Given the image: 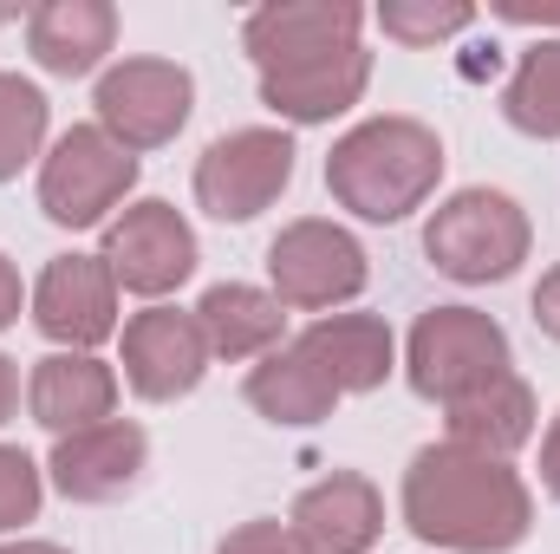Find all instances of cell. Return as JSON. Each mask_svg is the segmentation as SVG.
<instances>
[{
  "mask_svg": "<svg viewBox=\"0 0 560 554\" xmlns=\"http://www.w3.org/2000/svg\"><path fill=\"white\" fill-rule=\"evenodd\" d=\"M405 529L450 554H509L535 529V496L515 463L443 437L405 470Z\"/></svg>",
  "mask_w": 560,
  "mask_h": 554,
  "instance_id": "obj_1",
  "label": "cell"
},
{
  "mask_svg": "<svg viewBox=\"0 0 560 554\" xmlns=\"http://www.w3.org/2000/svg\"><path fill=\"white\" fill-rule=\"evenodd\" d=\"M436 183H443V138L405 112L365 118L326 150V189L359 222H405L436 196Z\"/></svg>",
  "mask_w": 560,
  "mask_h": 554,
  "instance_id": "obj_2",
  "label": "cell"
},
{
  "mask_svg": "<svg viewBox=\"0 0 560 554\" xmlns=\"http://www.w3.org/2000/svg\"><path fill=\"white\" fill-rule=\"evenodd\" d=\"M535 249V229H528V209L509 196V189H456L430 209L423 222V255L443 280H463V287H489V280H509Z\"/></svg>",
  "mask_w": 560,
  "mask_h": 554,
  "instance_id": "obj_3",
  "label": "cell"
},
{
  "mask_svg": "<svg viewBox=\"0 0 560 554\" xmlns=\"http://www.w3.org/2000/svg\"><path fill=\"white\" fill-rule=\"evenodd\" d=\"M509 372V333L482 307H430L405 339V379L430 405H456Z\"/></svg>",
  "mask_w": 560,
  "mask_h": 554,
  "instance_id": "obj_4",
  "label": "cell"
},
{
  "mask_svg": "<svg viewBox=\"0 0 560 554\" xmlns=\"http://www.w3.org/2000/svg\"><path fill=\"white\" fill-rule=\"evenodd\" d=\"M365 280H372V262H365L359 235L326 216H300L268 242V293L293 313H332V307L359 300Z\"/></svg>",
  "mask_w": 560,
  "mask_h": 554,
  "instance_id": "obj_5",
  "label": "cell"
},
{
  "mask_svg": "<svg viewBox=\"0 0 560 554\" xmlns=\"http://www.w3.org/2000/svg\"><path fill=\"white\" fill-rule=\"evenodd\" d=\"M138 189V157L112 143L98 125H72L39 157V209L59 229H98Z\"/></svg>",
  "mask_w": 560,
  "mask_h": 554,
  "instance_id": "obj_6",
  "label": "cell"
},
{
  "mask_svg": "<svg viewBox=\"0 0 560 554\" xmlns=\"http://www.w3.org/2000/svg\"><path fill=\"white\" fill-rule=\"evenodd\" d=\"M92 125L112 143H125L131 157L143 150H163L176 143V131L189 125L196 112V79L176 66V59H118L98 72V92H92Z\"/></svg>",
  "mask_w": 560,
  "mask_h": 554,
  "instance_id": "obj_7",
  "label": "cell"
},
{
  "mask_svg": "<svg viewBox=\"0 0 560 554\" xmlns=\"http://www.w3.org/2000/svg\"><path fill=\"white\" fill-rule=\"evenodd\" d=\"M293 138L280 125H248L229 131L196 157V209L215 222H255L261 209H275L293 183Z\"/></svg>",
  "mask_w": 560,
  "mask_h": 554,
  "instance_id": "obj_8",
  "label": "cell"
},
{
  "mask_svg": "<svg viewBox=\"0 0 560 554\" xmlns=\"http://www.w3.org/2000/svg\"><path fill=\"white\" fill-rule=\"evenodd\" d=\"M105 268L118 280V293H143V300H163L176 293L183 280L196 275V229L183 222L176 203L163 196H143L125 216L105 222Z\"/></svg>",
  "mask_w": 560,
  "mask_h": 554,
  "instance_id": "obj_9",
  "label": "cell"
},
{
  "mask_svg": "<svg viewBox=\"0 0 560 554\" xmlns=\"http://www.w3.org/2000/svg\"><path fill=\"white\" fill-rule=\"evenodd\" d=\"M33 326L59 353H98L118 339V280L105 255H52L33 280Z\"/></svg>",
  "mask_w": 560,
  "mask_h": 554,
  "instance_id": "obj_10",
  "label": "cell"
},
{
  "mask_svg": "<svg viewBox=\"0 0 560 554\" xmlns=\"http://www.w3.org/2000/svg\"><path fill=\"white\" fill-rule=\"evenodd\" d=\"M209 333H202V320L196 313H183V307H143L125 320V385L138 392L143 405H176V399H189L196 385H202V372H209Z\"/></svg>",
  "mask_w": 560,
  "mask_h": 554,
  "instance_id": "obj_11",
  "label": "cell"
},
{
  "mask_svg": "<svg viewBox=\"0 0 560 554\" xmlns=\"http://www.w3.org/2000/svg\"><path fill=\"white\" fill-rule=\"evenodd\" d=\"M359 26H365V7H352V0H268L242 20V46H248L255 72L275 79V72L359 46Z\"/></svg>",
  "mask_w": 560,
  "mask_h": 554,
  "instance_id": "obj_12",
  "label": "cell"
},
{
  "mask_svg": "<svg viewBox=\"0 0 560 554\" xmlns=\"http://www.w3.org/2000/svg\"><path fill=\"white\" fill-rule=\"evenodd\" d=\"M150 470V437L131 417H112V424H92V430H72V437H52V457H46V476L66 503H118L131 496Z\"/></svg>",
  "mask_w": 560,
  "mask_h": 554,
  "instance_id": "obj_13",
  "label": "cell"
},
{
  "mask_svg": "<svg viewBox=\"0 0 560 554\" xmlns=\"http://www.w3.org/2000/svg\"><path fill=\"white\" fill-rule=\"evenodd\" d=\"M287 535L300 554H372L385 535V496L359 470H332L306 483L287 509Z\"/></svg>",
  "mask_w": 560,
  "mask_h": 554,
  "instance_id": "obj_14",
  "label": "cell"
},
{
  "mask_svg": "<svg viewBox=\"0 0 560 554\" xmlns=\"http://www.w3.org/2000/svg\"><path fill=\"white\" fill-rule=\"evenodd\" d=\"M26 412L52 437L112 424L118 417V372L98 353H46L26 379Z\"/></svg>",
  "mask_w": 560,
  "mask_h": 554,
  "instance_id": "obj_15",
  "label": "cell"
},
{
  "mask_svg": "<svg viewBox=\"0 0 560 554\" xmlns=\"http://www.w3.org/2000/svg\"><path fill=\"white\" fill-rule=\"evenodd\" d=\"M26 53L52 79H85L118 53V7L112 0H46L26 13Z\"/></svg>",
  "mask_w": 560,
  "mask_h": 554,
  "instance_id": "obj_16",
  "label": "cell"
},
{
  "mask_svg": "<svg viewBox=\"0 0 560 554\" xmlns=\"http://www.w3.org/2000/svg\"><path fill=\"white\" fill-rule=\"evenodd\" d=\"M293 346L339 385V399L378 392L398 372V339H392V326L378 313H319Z\"/></svg>",
  "mask_w": 560,
  "mask_h": 554,
  "instance_id": "obj_17",
  "label": "cell"
},
{
  "mask_svg": "<svg viewBox=\"0 0 560 554\" xmlns=\"http://www.w3.org/2000/svg\"><path fill=\"white\" fill-rule=\"evenodd\" d=\"M372 85V53L365 46H346L332 59H313V66H293L261 79V105L275 112L280 125H332L339 112H352Z\"/></svg>",
  "mask_w": 560,
  "mask_h": 554,
  "instance_id": "obj_18",
  "label": "cell"
},
{
  "mask_svg": "<svg viewBox=\"0 0 560 554\" xmlns=\"http://www.w3.org/2000/svg\"><path fill=\"white\" fill-rule=\"evenodd\" d=\"M196 320L209 333V353L242 366V359H268L287 346V307H280L268 287H248V280H215L202 300H196Z\"/></svg>",
  "mask_w": 560,
  "mask_h": 554,
  "instance_id": "obj_19",
  "label": "cell"
},
{
  "mask_svg": "<svg viewBox=\"0 0 560 554\" xmlns=\"http://www.w3.org/2000/svg\"><path fill=\"white\" fill-rule=\"evenodd\" d=\"M242 399L268 417V424H287V430H306V424H319V417L339 412V385H332L293 339H287L280 353H268V359H255Z\"/></svg>",
  "mask_w": 560,
  "mask_h": 554,
  "instance_id": "obj_20",
  "label": "cell"
},
{
  "mask_svg": "<svg viewBox=\"0 0 560 554\" xmlns=\"http://www.w3.org/2000/svg\"><path fill=\"white\" fill-rule=\"evenodd\" d=\"M450 443H463V450H482V457H515L528 437H535V385L522 379V372H502L495 385H482V392H469V399H456L450 405Z\"/></svg>",
  "mask_w": 560,
  "mask_h": 554,
  "instance_id": "obj_21",
  "label": "cell"
},
{
  "mask_svg": "<svg viewBox=\"0 0 560 554\" xmlns=\"http://www.w3.org/2000/svg\"><path fill=\"white\" fill-rule=\"evenodd\" d=\"M502 118L522 138L560 143V39H535L515 59L509 85H502Z\"/></svg>",
  "mask_w": 560,
  "mask_h": 554,
  "instance_id": "obj_22",
  "label": "cell"
},
{
  "mask_svg": "<svg viewBox=\"0 0 560 554\" xmlns=\"http://www.w3.org/2000/svg\"><path fill=\"white\" fill-rule=\"evenodd\" d=\"M46 125H52L46 92L33 79H20V72H0V183H13L39 157Z\"/></svg>",
  "mask_w": 560,
  "mask_h": 554,
  "instance_id": "obj_23",
  "label": "cell"
},
{
  "mask_svg": "<svg viewBox=\"0 0 560 554\" xmlns=\"http://www.w3.org/2000/svg\"><path fill=\"white\" fill-rule=\"evenodd\" d=\"M378 26L398 46H436V39L469 33L476 26V7H463V0H385L378 7Z\"/></svg>",
  "mask_w": 560,
  "mask_h": 554,
  "instance_id": "obj_24",
  "label": "cell"
},
{
  "mask_svg": "<svg viewBox=\"0 0 560 554\" xmlns=\"http://www.w3.org/2000/svg\"><path fill=\"white\" fill-rule=\"evenodd\" d=\"M46 503V470L20 450V443H0V535L26 529Z\"/></svg>",
  "mask_w": 560,
  "mask_h": 554,
  "instance_id": "obj_25",
  "label": "cell"
},
{
  "mask_svg": "<svg viewBox=\"0 0 560 554\" xmlns=\"http://www.w3.org/2000/svg\"><path fill=\"white\" fill-rule=\"evenodd\" d=\"M215 554H300L293 549V535H287V522H242V529H229L222 542H215Z\"/></svg>",
  "mask_w": 560,
  "mask_h": 554,
  "instance_id": "obj_26",
  "label": "cell"
},
{
  "mask_svg": "<svg viewBox=\"0 0 560 554\" xmlns=\"http://www.w3.org/2000/svg\"><path fill=\"white\" fill-rule=\"evenodd\" d=\"M535 326H541L548 339H560V262L541 275V287H535Z\"/></svg>",
  "mask_w": 560,
  "mask_h": 554,
  "instance_id": "obj_27",
  "label": "cell"
},
{
  "mask_svg": "<svg viewBox=\"0 0 560 554\" xmlns=\"http://www.w3.org/2000/svg\"><path fill=\"white\" fill-rule=\"evenodd\" d=\"M20 307H26V287H20V268L0 255V333L20 320Z\"/></svg>",
  "mask_w": 560,
  "mask_h": 554,
  "instance_id": "obj_28",
  "label": "cell"
},
{
  "mask_svg": "<svg viewBox=\"0 0 560 554\" xmlns=\"http://www.w3.org/2000/svg\"><path fill=\"white\" fill-rule=\"evenodd\" d=\"M495 20H509V26H560V7H528V0H502V7H495Z\"/></svg>",
  "mask_w": 560,
  "mask_h": 554,
  "instance_id": "obj_29",
  "label": "cell"
},
{
  "mask_svg": "<svg viewBox=\"0 0 560 554\" xmlns=\"http://www.w3.org/2000/svg\"><path fill=\"white\" fill-rule=\"evenodd\" d=\"M541 489L560 503V417L548 424V437H541Z\"/></svg>",
  "mask_w": 560,
  "mask_h": 554,
  "instance_id": "obj_30",
  "label": "cell"
},
{
  "mask_svg": "<svg viewBox=\"0 0 560 554\" xmlns=\"http://www.w3.org/2000/svg\"><path fill=\"white\" fill-rule=\"evenodd\" d=\"M13 412H20V366L0 353V424H7Z\"/></svg>",
  "mask_w": 560,
  "mask_h": 554,
  "instance_id": "obj_31",
  "label": "cell"
},
{
  "mask_svg": "<svg viewBox=\"0 0 560 554\" xmlns=\"http://www.w3.org/2000/svg\"><path fill=\"white\" fill-rule=\"evenodd\" d=\"M0 554H72V549H59V542H0Z\"/></svg>",
  "mask_w": 560,
  "mask_h": 554,
  "instance_id": "obj_32",
  "label": "cell"
}]
</instances>
